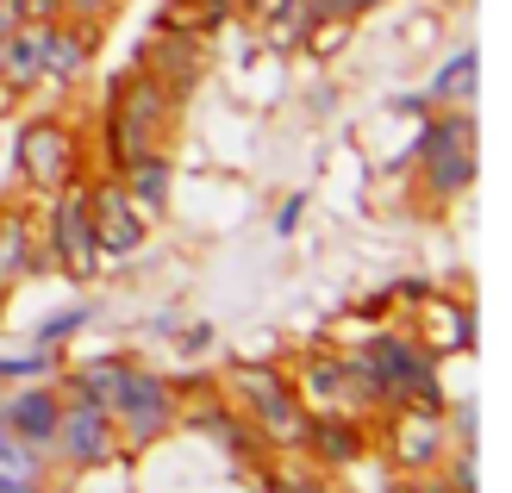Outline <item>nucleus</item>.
<instances>
[{"instance_id":"1","label":"nucleus","mask_w":512,"mask_h":493,"mask_svg":"<svg viewBox=\"0 0 512 493\" xmlns=\"http://www.w3.org/2000/svg\"><path fill=\"white\" fill-rule=\"evenodd\" d=\"M350 375V400H369V406H438V362L419 337L406 331H375L363 356L344 362Z\"/></svg>"},{"instance_id":"2","label":"nucleus","mask_w":512,"mask_h":493,"mask_svg":"<svg viewBox=\"0 0 512 493\" xmlns=\"http://www.w3.org/2000/svg\"><path fill=\"white\" fill-rule=\"evenodd\" d=\"M169 119H175V94L157 75H132L107 113V157L125 169L144 150H169Z\"/></svg>"},{"instance_id":"3","label":"nucleus","mask_w":512,"mask_h":493,"mask_svg":"<svg viewBox=\"0 0 512 493\" xmlns=\"http://www.w3.org/2000/svg\"><path fill=\"white\" fill-rule=\"evenodd\" d=\"M413 157L425 163V188L438 194V200L469 194L475 188V119L469 113L431 119L425 132H419V144H413Z\"/></svg>"},{"instance_id":"4","label":"nucleus","mask_w":512,"mask_h":493,"mask_svg":"<svg viewBox=\"0 0 512 493\" xmlns=\"http://www.w3.org/2000/svg\"><path fill=\"white\" fill-rule=\"evenodd\" d=\"M232 394L250 412V431H263L269 444H306V406L294 400V387L275 369H263V362H238Z\"/></svg>"},{"instance_id":"5","label":"nucleus","mask_w":512,"mask_h":493,"mask_svg":"<svg viewBox=\"0 0 512 493\" xmlns=\"http://www.w3.org/2000/svg\"><path fill=\"white\" fill-rule=\"evenodd\" d=\"M13 169L32 194H57L75 181V132L63 119H32L13 144Z\"/></svg>"},{"instance_id":"6","label":"nucleus","mask_w":512,"mask_h":493,"mask_svg":"<svg viewBox=\"0 0 512 493\" xmlns=\"http://www.w3.org/2000/svg\"><path fill=\"white\" fill-rule=\"evenodd\" d=\"M69 469H100V462L119 456V425H113V406L100 400H63V419H57V437H50Z\"/></svg>"},{"instance_id":"7","label":"nucleus","mask_w":512,"mask_h":493,"mask_svg":"<svg viewBox=\"0 0 512 493\" xmlns=\"http://www.w3.org/2000/svg\"><path fill=\"white\" fill-rule=\"evenodd\" d=\"M113 425L132 437V444H157L175 425V387L150 369H125L119 394H113Z\"/></svg>"},{"instance_id":"8","label":"nucleus","mask_w":512,"mask_h":493,"mask_svg":"<svg viewBox=\"0 0 512 493\" xmlns=\"http://www.w3.org/2000/svg\"><path fill=\"white\" fill-rule=\"evenodd\" d=\"M50 256L75 281H88L100 269V244H94V225H88V188H75V181L50 194Z\"/></svg>"},{"instance_id":"9","label":"nucleus","mask_w":512,"mask_h":493,"mask_svg":"<svg viewBox=\"0 0 512 493\" xmlns=\"http://www.w3.org/2000/svg\"><path fill=\"white\" fill-rule=\"evenodd\" d=\"M450 450V425L438 406H400L394 412V431H388V456L400 462V475H425L438 469Z\"/></svg>"},{"instance_id":"10","label":"nucleus","mask_w":512,"mask_h":493,"mask_svg":"<svg viewBox=\"0 0 512 493\" xmlns=\"http://www.w3.org/2000/svg\"><path fill=\"white\" fill-rule=\"evenodd\" d=\"M88 225H94L100 256H132V250L144 244V213L125 200L119 181H100V188H88Z\"/></svg>"},{"instance_id":"11","label":"nucleus","mask_w":512,"mask_h":493,"mask_svg":"<svg viewBox=\"0 0 512 493\" xmlns=\"http://www.w3.org/2000/svg\"><path fill=\"white\" fill-rule=\"evenodd\" d=\"M88 57H94V25L82 19H57L44 25V63H38V82L44 88H75L88 75Z\"/></svg>"},{"instance_id":"12","label":"nucleus","mask_w":512,"mask_h":493,"mask_svg":"<svg viewBox=\"0 0 512 493\" xmlns=\"http://www.w3.org/2000/svg\"><path fill=\"white\" fill-rule=\"evenodd\" d=\"M306 450H313L319 462H331V469H350V462L369 450V425L356 419V412L331 406V412H319V419H306Z\"/></svg>"},{"instance_id":"13","label":"nucleus","mask_w":512,"mask_h":493,"mask_svg":"<svg viewBox=\"0 0 512 493\" xmlns=\"http://www.w3.org/2000/svg\"><path fill=\"white\" fill-rule=\"evenodd\" d=\"M57 419H63V394H57V387H19L13 400H0V425L19 431L25 444H38V450H50Z\"/></svg>"},{"instance_id":"14","label":"nucleus","mask_w":512,"mask_h":493,"mask_svg":"<svg viewBox=\"0 0 512 493\" xmlns=\"http://www.w3.org/2000/svg\"><path fill=\"white\" fill-rule=\"evenodd\" d=\"M144 75H157L169 94H188V88L200 82V50H194V38H188V32L157 38V44L144 50Z\"/></svg>"},{"instance_id":"15","label":"nucleus","mask_w":512,"mask_h":493,"mask_svg":"<svg viewBox=\"0 0 512 493\" xmlns=\"http://www.w3.org/2000/svg\"><path fill=\"white\" fill-rule=\"evenodd\" d=\"M169 150H144V157L125 163V200L138 206L144 219H157L163 206H169Z\"/></svg>"},{"instance_id":"16","label":"nucleus","mask_w":512,"mask_h":493,"mask_svg":"<svg viewBox=\"0 0 512 493\" xmlns=\"http://www.w3.org/2000/svg\"><path fill=\"white\" fill-rule=\"evenodd\" d=\"M125 369H132L125 356H94V362H82V369H69L63 387H69V400H100V406H113Z\"/></svg>"},{"instance_id":"17","label":"nucleus","mask_w":512,"mask_h":493,"mask_svg":"<svg viewBox=\"0 0 512 493\" xmlns=\"http://www.w3.org/2000/svg\"><path fill=\"white\" fill-rule=\"evenodd\" d=\"M25 269H32V225L19 213H0V294H7Z\"/></svg>"},{"instance_id":"18","label":"nucleus","mask_w":512,"mask_h":493,"mask_svg":"<svg viewBox=\"0 0 512 493\" xmlns=\"http://www.w3.org/2000/svg\"><path fill=\"white\" fill-rule=\"evenodd\" d=\"M7 481H44V450L0 425V487H7Z\"/></svg>"},{"instance_id":"19","label":"nucleus","mask_w":512,"mask_h":493,"mask_svg":"<svg viewBox=\"0 0 512 493\" xmlns=\"http://www.w3.org/2000/svg\"><path fill=\"white\" fill-rule=\"evenodd\" d=\"M306 387H313V400H319L325 412L350 400V375H344V362H338V356H325V362L313 356V362H306Z\"/></svg>"},{"instance_id":"20","label":"nucleus","mask_w":512,"mask_h":493,"mask_svg":"<svg viewBox=\"0 0 512 493\" xmlns=\"http://www.w3.org/2000/svg\"><path fill=\"white\" fill-rule=\"evenodd\" d=\"M463 94H475V50H456V57L438 69V82L425 88L431 107H438V100H463Z\"/></svg>"},{"instance_id":"21","label":"nucleus","mask_w":512,"mask_h":493,"mask_svg":"<svg viewBox=\"0 0 512 493\" xmlns=\"http://www.w3.org/2000/svg\"><path fill=\"white\" fill-rule=\"evenodd\" d=\"M82 325H88V313H82V306H69V313H50V319L38 325V350H57L63 337H69V331H82Z\"/></svg>"},{"instance_id":"22","label":"nucleus","mask_w":512,"mask_h":493,"mask_svg":"<svg viewBox=\"0 0 512 493\" xmlns=\"http://www.w3.org/2000/svg\"><path fill=\"white\" fill-rule=\"evenodd\" d=\"M50 369V350H38V356H0V381H19V375H44Z\"/></svg>"},{"instance_id":"23","label":"nucleus","mask_w":512,"mask_h":493,"mask_svg":"<svg viewBox=\"0 0 512 493\" xmlns=\"http://www.w3.org/2000/svg\"><path fill=\"white\" fill-rule=\"evenodd\" d=\"M119 7V0H63V19H82V25H100Z\"/></svg>"},{"instance_id":"24","label":"nucleus","mask_w":512,"mask_h":493,"mask_svg":"<svg viewBox=\"0 0 512 493\" xmlns=\"http://www.w3.org/2000/svg\"><path fill=\"white\" fill-rule=\"evenodd\" d=\"M19 13L32 19V25H57L63 19V0H19Z\"/></svg>"},{"instance_id":"25","label":"nucleus","mask_w":512,"mask_h":493,"mask_svg":"<svg viewBox=\"0 0 512 493\" xmlns=\"http://www.w3.org/2000/svg\"><path fill=\"white\" fill-rule=\"evenodd\" d=\"M350 13H363V0H313V19L325 25V19H350ZM313 25V32H319Z\"/></svg>"},{"instance_id":"26","label":"nucleus","mask_w":512,"mask_h":493,"mask_svg":"<svg viewBox=\"0 0 512 493\" xmlns=\"http://www.w3.org/2000/svg\"><path fill=\"white\" fill-rule=\"evenodd\" d=\"M300 213H306V194H294V200H281V213H275V231H281V238H294V225H300Z\"/></svg>"},{"instance_id":"27","label":"nucleus","mask_w":512,"mask_h":493,"mask_svg":"<svg viewBox=\"0 0 512 493\" xmlns=\"http://www.w3.org/2000/svg\"><path fill=\"white\" fill-rule=\"evenodd\" d=\"M450 431H456V444H475V406H456L450 412Z\"/></svg>"},{"instance_id":"28","label":"nucleus","mask_w":512,"mask_h":493,"mask_svg":"<svg viewBox=\"0 0 512 493\" xmlns=\"http://www.w3.org/2000/svg\"><path fill=\"white\" fill-rule=\"evenodd\" d=\"M419 493H456V487H450V481H438V475L425 469V475H419Z\"/></svg>"},{"instance_id":"29","label":"nucleus","mask_w":512,"mask_h":493,"mask_svg":"<svg viewBox=\"0 0 512 493\" xmlns=\"http://www.w3.org/2000/svg\"><path fill=\"white\" fill-rule=\"evenodd\" d=\"M388 493H419V475H400V481H388Z\"/></svg>"},{"instance_id":"30","label":"nucleus","mask_w":512,"mask_h":493,"mask_svg":"<svg viewBox=\"0 0 512 493\" xmlns=\"http://www.w3.org/2000/svg\"><path fill=\"white\" fill-rule=\"evenodd\" d=\"M0 493H44V481H7Z\"/></svg>"},{"instance_id":"31","label":"nucleus","mask_w":512,"mask_h":493,"mask_svg":"<svg viewBox=\"0 0 512 493\" xmlns=\"http://www.w3.org/2000/svg\"><path fill=\"white\" fill-rule=\"evenodd\" d=\"M275 493H313V487H306V481H281Z\"/></svg>"},{"instance_id":"32","label":"nucleus","mask_w":512,"mask_h":493,"mask_svg":"<svg viewBox=\"0 0 512 493\" xmlns=\"http://www.w3.org/2000/svg\"><path fill=\"white\" fill-rule=\"evenodd\" d=\"M363 7H375V0H363Z\"/></svg>"}]
</instances>
